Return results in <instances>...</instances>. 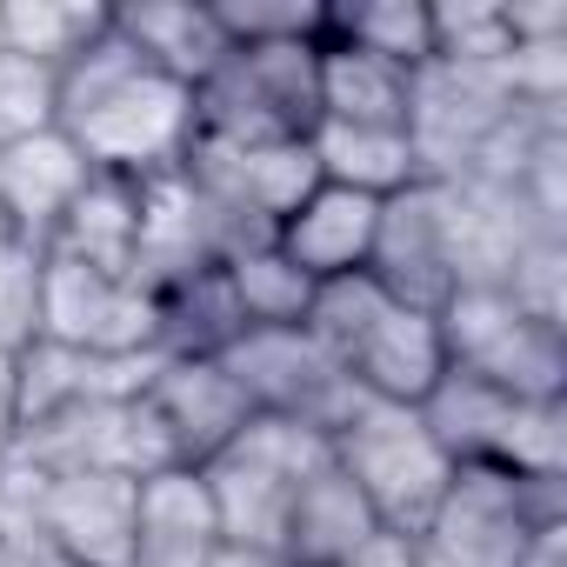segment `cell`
Here are the masks:
<instances>
[{"instance_id":"cell-19","label":"cell","mask_w":567,"mask_h":567,"mask_svg":"<svg viewBox=\"0 0 567 567\" xmlns=\"http://www.w3.org/2000/svg\"><path fill=\"white\" fill-rule=\"evenodd\" d=\"M107 21L154 74H167L181 87H200L234 54V41L220 34L207 0H121V8H107Z\"/></svg>"},{"instance_id":"cell-4","label":"cell","mask_w":567,"mask_h":567,"mask_svg":"<svg viewBox=\"0 0 567 567\" xmlns=\"http://www.w3.org/2000/svg\"><path fill=\"white\" fill-rule=\"evenodd\" d=\"M547 520H567V474L454 467L434 520L421 527V554L434 567H514Z\"/></svg>"},{"instance_id":"cell-5","label":"cell","mask_w":567,"mask_h":567,"mask_svg":"<svg viewBox=\"0 0 567 567\" xmlns=\"http://www.w3.org/2000/svg\"><path fill=\"white\" fill-rule=\"evenodd\" d=\"M447 368L514 394V401H567V334L560 321L527 315L507 288H454L441 301Z\"/></svg>"},{"instance_id":"cell-27","label":"cell","mask_w":567,"mask_h":567,"mask_svg":"<svg viewBox=\"0 0 567 567\" xmlns=\"http://www.w3.org/2000/svg\"><path fill=\"white\" fill-rule=\"evenodd\" d=\"M328 41H348L374 61H394L421 74L434 61V28L427 0H361V8H328Z\"/></svg>"},{"instance_id":"cell-25","label":"cell","mask_w":567,"mask_h":567,"mask_svg":"<svg viewBox=\"0 0 567 567\" xmlns=\"http://www.w3.org/2000/svg\"><path fill=\"white\" fill-rule=\"evenodd\" d=\"M154 308H161V354L167 361H187V354H227V341L247 328L220 267H200L174 288H154Z\"/></svg>"},{"instance_id":"cell-3","label":"cell","mask_w":567,"mask_h":567,"mask_svg":"<svg viewBox=\"0 0 567 567\" xmlns=\"http://www.w3.org/2000/svg\"><path fill=\"white\" fill-rule=\"evenodd\" d=\"M334 467L361 487V501L374 507V520L388 534H414L434 520L447 481H454V454L434 441V427L421 421V408H394V401H361L341 427H334Z\"/></svg>"},{"instance_id":"cell-33","label":"cell","mask_w":567,"mask_h":567,"mask_svg":"<svg viewBox=\"0 0 567 567\" xmlns=\"http://www.w3.org/2000/svg\"><path fill=\"white\" fill-rule=\"evenodd\" d=\"M514 567H567V520L534 527V540H527V554H520Z\"/></svg>"},{"instance_id":"cell-28","label":"cell","mask_w":567,"mask_h":567,"mask_svg":"<svg viewBox=\"0 0 567 567\" xmlns=\"http://www.w3.org/2000/svg\"><path fill=\"white\" fill-rule=\"evenodd\" d=\"M427 28H434V61L501 68L514 54L501 0H441V8H427Z\"/></svg>"},{"instance_id":"cell-21","label":"cell","mask_w":567,"mask_h":567,"mask_svg":"<svg viewBox=\"0 0 567 567\" xmlns=\"http://www.w3.org/2000/svg\"><path fill=\"white\" fill-rule=\"evenodd\" d=\"M408 94H414L408 68L374 61V54L321 34V74H315L321 121H334V127H408Z\"/></svg>"},{"instance_id":"cell-29","label":"cell","mask_w":567,"mask_h":567,"mask_svg":"<svg viewBox=\"0 0 567 567\" xmlns=\"http://www.w3.org/2000/svg\"><path fill=\"white\" fill-rule=\"evenodd\" d=\"M61 127V74L0 48V147Z\"/></svg>"},{"instance_id":"cell-1","label":"cell","mask_w":567,"mask_h":567,"mask_svg":"<svg viewBox=\"0 0 567 567\" xmlns=\"http://www.w3.org/2000/svg\"><path fill=\"white\" fill-rule=\"evenodd\" d=\"M61 134L87 154L94 174L114 181L174 174L194 147V87L154 74L107 21L61 68Z\"/></svg>"},{"instance_id":"cell-24","label":"cell","mask_w":567,"mask_h":567,"mask_svg":"<svg viewBox=\"0 0 567 567\" xmlns=\"http://www.w3.org/2000/svg\"><path fill=\"white\" fill-rule=\"evenodd\" d=\"M220 280H227V295L240 308L247 328H301L308 321V301H315V280L267 240H240L220 254Z\"/></svg>"},{"instance_id":"cell-34","label":"cell","mask_w":567,"mask_h":567,"mask_svg":"<svg viewBox=\"0 0 567 567\" xmlns=\"http://www.w3.org/2000/svg\"><path fill=\"white\" fill-rule=\"evenodd\" d=\"M207 567H295V560L280 554V547H220Z\"/></svg>"},{"instance_id":"cell-26","label":"cell","mask_w":567,"mask_h":567,"mask_svg":"<svg viewBox=\"0 0 567 567\" xmlns=\"http://www.w3.org/2000/svg\"><path fill=\"white\" fill-rule=\"evenodd\" d=\"M101 28H107V0H0V48L21 61H41L54 74Z\"/></svg>"},{"instance_id":"cell-23","label":"cell","mask_w":567,"mask_h":567,"mask_svg":"<svg viewBox=\"0 0 567 567\" xmlns=\"http://www.w3.org/2000/svg\"><path fill=\"white\" fill-rule=\"evenodd\" d=\"M308 154H315L321 181H334L348 194H368V200H388V194L421 181L408 127H334V121H315Z\"/></svg>"},{"instance_id":"cell-22","label":"cell","mask_w":567,"mask_h":567,"mask_svg":"<svg viewBox=\"0 0 567 567\" xmlns=\"http://www.w3.org/2000/svg\"><path fill=\"white\" fill-rule=\"evenodd\" d=\"M134 240H141V187L114 181V174H94L81 187V200L61 214L48 254L81 260L94 274H134Z\"/></svg>"},{"instance_id":"cell-32","label":"cell","mask_w":567,"mask_h":567,"mask_svg":"<svg viewBox=\"0 0 567 567\" xmlns=\"http://www.w3.org/2000/svg\"><path fill=\"white\" fill-rule=\"evenodd\" d=\"M501 14H507V41H567V0H501Z\"/></svg>"},{"instance_id":"cell-20","label":"cell","mask_w":567,"mask_h":567,"mask_svg":"<svg viewBox=\"0 0 567 567\" xmlns=\"http://www.w3.org/2000/svg\"><path fill=\"white\" fill-rule=\"evenodd\" d=\"M381 534L374 507L361 501V487L328 461L315 467L301 487H295V507H288V534H280V554L295 567H348L368 540Z\"/></svg>"},{"instance_id":"cell-10","label":"cell","mask_w":567,"mask_h":567,"mask_svg":"<svg viewBox=\"0 0 567 567\" xmlns=\"http://www.w3.org/2000/svg\"><path fill=\"white\" fill-rule=\"evenodd\" d=\"M514 114L507 74L501 68H467V61H427L408 94V141L421 161V181H454L474 167L487 134Z\"/></svg>"},{"instance_id":"cell-15","label":"cell","mask_w":567,"mask_h":567,"mask_svg":"<svg viewBox=\"0 0 567 567\" xmlns=\"http://www.w3.org/2000/svg\"><path fill=\"white\" fill-rule=\"evenodd\" d=\"M348 381L361 388V401H394V408H421L441 374H447V341L441 321L401 301H381V315L361 328V341L348 348Z\"/></svg>"},{"instance_id":"cell-31","label":"cell","mask_w":567,"mask_h":567,"mask_svg":"<svg viewBox=\"0 0 567 567\" xmlns=\"http://www.w3.org/2000/svg\"><path fill=\"white\" fill-rule=\"evenodd\" d=\"M41 267H48V254L28 240L0 247V354L8 361L41 341Z\"/></svg>"},{"instance_id":"cell-7","label":"cell","mask_w":567,"mask_h":567,"mask_svg":"<svg viewBox=\"0 0 567 567\" xmlns=\"http://www.w3.org/2000/svg\"><path fill=\"white\" fill-rule=\"evenodd\" d=\"M421 421L454 454V467H507V474H567V401H514L461 368L421 401Z\"/></svg>"},{"instance_id":"cell-13","label":"cell","mask_w":567,"mask_h":567,"mask_svg":"<svg viewBox=\"0 0 567 567\" xmlns=\"http://www.w3.org/2000/svg\"><path fill=\"white\" fill-rule=\"evenodd\" d=\"M134 494H141L134 474H41L34 514L48 540L68 554V567H127L134 560Z\"/></svg>"},{"instance_id":"cell-9","label":"cell","mask_w":567,"mask_h":567,"mask_svg":"<svg viewBox=\"0 0 567 567\" xmlns=\"http://www.w3.org/2000/svg\"><path fill=\"white\" fill-rule=\"evenodd\" d=\"M41 341L81 348L101 361L161 354L154 288H141L134 274H94L81 260L48 254V267H41Z\"/></svg>"},{"instance_id":"cell-16","label":"cell","mask_w":567,"mask_h":567,"mask_svg":"<svg viewBox=\"0 0 567 567\" xmlns=\"http://www.w3.org/2000/svg\"><path fill=\"white\" fill-rule=\"evenodd\" d=\"M87 181H94V167H87V154H81L61 127L0 147V227H8L14 240H28V247L48 254L61 214L81 200Z\"/></svg>"},{"instance_id":"cell-35","label":"cell","mask_w":567,"mask_h":567,"mask_svg":"<svg viewBox=\"0 0 567 567\" xmlns=\"http://www.w3.org/2000/svg\"><path fill=\"white\" fill-rule=\"evenodd\" d=\"M14 447V361L0 354V454Z\"/></svg>"},{"instance_id":"cell-17","label":"cell","mask_w":567,"mask_h":567,"mask_svg":"<svg viewBox=\"0 0 567 567\" xmlns=\"http://www.w3.org/2000/svg\"><path fill=\"white\" fill-rule=\"evenodd\" d=\"M220 514L200 467H161L134 494V560L127 567H207L220 554Z\"/></svg>"},{"instance_id":"cell-30","label":"cell","mask_w":567,"mask_h":567,"mask_svg":"<svg viewBox=\"0 0 567 567\" xmlns=\"http://www.w3.org/2000/svg\"><path fill=\"white\" fill-rule=\"evenodd\" d=\"M220 34L234 48H260V41H321L328 34V8L321 0H207Z\"/></svg>"},{"instance_id":"cell-6","label":"cell","mask_w":567,"mask_h":567,"mask_svg":"<svg viewBox=\"0 0 567 567\" xmlns=\"http://www.w3.org/2000/svg\"><path fill=\"white\" fill-rule=\"evenodd\" d=\"M334 447L328 434L301 427V421H274V414H254L240 427V441L227 454H214L200 467L207 494H214V514H220V540L227 547H280L288 534V507H295V487L328 467Z\"/></svg>"},{"instance_id":"cell-14","label":"cell","mask_w":567,"mask_h":567,"mask_svg":"<svg viewBox=\"0 0 567 567\" xmlns=\"http://www.w3.org/2000/svg\"><path fill=\"white\" fill-rule=\"evenodd\" d=\"M141 187V240H134V280L141 288H174V280L200 274V267H220L234 240V227L207 207V194L174 167V174H154V181H134Z\"/></svg>"},{"instance_id":"cell-8","label":"cell","mask_w":567,"mask_h":567,"mask_svg":"<svg viewBox=\"0 0 567 567\" xmlns=\"http://www.w3.org/2000/svg\"><path fill=\"white\" fill-rule=\"evenodd\" d=\"M220 361L240 381V394L254 401V414L301 421V427H315L328 441L361 408V388L348 381V368L308 328H240Z\"/></svg>"},{"instance_id":"cell-12","label":"cell","mask_w":567,"mask_h":567,"mask_svg":"<svg viewBox=\"0 0 567 567\" xmlns=\"http://www.w3.org/2000/svg\"><path fill=\"white\" fill-rule=\"evenodd\" d=\"M368 280L401 308L441 315V301L454 295V267H447V227H441V187L434 181H414V187L381 200Z\"/></svg>"},{"instance_id":"cell-18","label":"cell","mask_w":567,"mask_h":567,"mask_svg":"<svg viewBox=\"0 0 567 567\" xmlns=\"http://www.w3.org/2000/svg\"><path fill=\"white\" fill-rule=\"evenodd\" d=\"M374 227H381V200L348 194L334 181H315V194L274 227V247L321 288V280H341V274H368Z\"/></svg>"},{"instance_id":"cell-11","label":"cell","mask_w":567,"mask_h":567,"mask_svg":"<svg viewBox=\"0 0 567 567\" xmlns=\"http://www.w3.org/2000/svg\"><path fill=\"white\" fill-rule=\"evenodd\" d=\"M167 447H174V467H207L214 454H227L240 441V427L254 421V401L240 394V381L227 374L220 354H187V361H161L154 381L141 388Z\"/></svg>"},{"instance_id":"cell-2","label":"cell","mask_w":567,"mask_h":567,"mask_svg":"<svg viewBox=\"0 0 567 567\" xmlns=\"http://www.w3.org/2000/svg\"><path fill=\"white\" fill-rule=\"evenodd\" d=\"M315 74H321V41L234 48L194 87V141H227V147L308 141L315 121H321Z\"/></svg>"}]
</instances>
